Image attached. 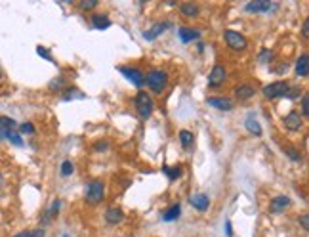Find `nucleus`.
Wrapping results in <instances>:
<instances>
[{
	"instance_id": "obj_1",
	"label": "nucleus",
	"mask_w": 309,
	"mask_h": 237,
	"mask_svg": "<svg viewBox=\"0 0 309 237\" xmlns=\"http://www.w3.org/2000/svg\"><path fill=\"white\" fill-rule=\"evenodd\" d=\"M103 197H105V184L101 180L88 182L86 187H84V201H86V205L96 207V205H99L103 201Z\"/></svg>"
},
{
	"instance_id": "obj_2",
	"label": "nucleus",
	"mask_w": 309,
	"mask_h": 237,
	"mask_svg": "<svg viewBox=\"0 0 309 237\" xmlns=\"http://www.w3.org/2000/svg\"><path fill=\"white\" fill-rule=\"evenodd\" d=\"M134 105H136L137 115H139L143 121H147L149 117L153 115V109H155V101H153V98L149 96L145 90H139V92L136 94Z\"/></svg>"
},
{
	"instance_id": "obj_3",
	"label": "nucleus",
	"mask_w": 309,
	"mask_h": 237,
	"mask_svg": "<svg viewBox=\"0 0 309 237\" xmlns=\"http://www.w3.org/2000/svg\"><path fill=\"white\" fill-rule=\"evenodd\" d=\"M145 84H147L155 94H162L168 84V73L162 69H153L145 75Z\"/></svg>"
},
{
	"instance_id": "obj_4",
	"label": "nucleus",
	"mask_w": 309,
	"mask_h": 237,
	"mask_svg": "<svg viewBox=\"0 0 309 237\" xmlns=\"http://www.w3.org/2000/svg\"><path fill=\"white\" fill-rule=\"evenodd\" d=\"M223 38H225V44H227V48L233 52H245L248 48V40L245 35H241V33H237L233 29H227V31H223Z\"/></svg>"
},
{
	"instance_id": "obj_5",
	"label": "nucleus",
	"mask_w": 309,
	"mask_h": 237,
	"mask_svg": "<svg viewBox=\"0 0 309 237\" xmlns=\"http://www.w3.org/2000/svg\"><path fill=\"white\" fill-rule=\"evenodd\" d=\"M288 88H290V82H288V80H275L271 84H265V86L261 88V94H263V98H267V100H275V98H283V96H286Z\"/></svg>"
},
{
	"instance_id": "obj_6",
	"label": "nucleus",
	"mask_w": 309,
	"mask_h": 237,
	"mask_svg": "<svg viewBox=\"0 0 309 237\" xmlns=\"http://www.w3.org/2000/svg\"><path fill=\"white\" fill-rule=\"evenodd\" d=\"M119 71L123 73L134 86L141 88L145 84V73L141 71V69H137V67H130V65H123V67H119Z\"/></svg>"
},
{
	"instance_id": "obj_7",
	"label": "nucleus",
	"mask_w": 309,
	"mask_h": 237,
	"mask_svg": "<svg viewBox=\"0 0 309 237\" xmlns=\"http://www.w3.org/2000/svg\"><path fill=\"white\" fill-rule=\"evenodd\" d=\"M225 79H227V71H225V67L220 65V63H216V65L212 67L210 75H208V86L210 88L222 86L223 82H225Z\"/></svg>"
},
{
	"instance_id": "obj_8",
	"label": "nucleus",
	"mask_w": 309,
	"mask_h": 237,
	"mask_svg": "<svg viewBox=\"0 0 309 237\" xmlns=\"http://www.w3.org/2000/svg\"><path fill=\"white\" fill-rule=\"evenodd\" d=\"M279 4L275 2H265V0H254V2H247L245 4V12L248 13H267L269 10L277 8Z\"/></svg>"
},
{
	"instance_id": "obj_9",
	"label": "nucleus",
	"mask_w": 309,
	"mask_h": 237,
	"mask_svg": "<svg viewBox=\"0 0 309 237\" xmlns=\"http://www.w3.org/2000/svg\"><path fill=\"white\" fill-rule=\"evenodd\" d=\"M283 123H285L286 130H290V132H298V130H302V126H304V117L300 115V111L294 109V111H290L285 119H283Z\"/></svg>"
},
{
	"instance_id": "obj_10",
	"label": "nucleus",
	"mask_w": 309,
	"mask_h": 237,
	"mask_svg": "<svg viewBox=\"0 0 309 237\" xmlns=\"http://www.w3.org/2000/svg\"><path fill=\"white\" fill-rule=\"evenodd\" d=\"M206 103L218 109V111H231L235 105H233V100L231 98H223V96H212V98H206Z\"/></svg>"
},
{
	"instance_id": "obj_11",
	"label": "nucleus",
	"mask_w": 309,
	"mask_h": 237,
	"mask_svg": "<svg viewBox=\"0 0 309 237\" xmlns=\"http://www.w3.org/2000/svg\"><path fill=\"white\" fill-rule=\"evenodd\" d=\"M290 197L288 195H277V197H273L271 203H269V211L273 214H281V212H285V209L290 207Z\"/></svg>"
},
{
	"instance_id": "obj_12",
	"label": "nucleus",
	"mask_w": 309,
	"mask_h": 237,
	"mask_svg": "<svg viewBox=\"0 0 309 237\" xmlns=\"http://www.w3.org/2000/svg\"><path fill=\"white\" fill-rule=\"evenodd\" d=\"M189 203H191V207L197 209L198 212H204V211H208V207H210V197H208L206 193H195V195L189 197Z\"/></svg>"
},
{
	"instance_id": "obj_13",
	"label": "nucleus",
	"mask_w": 309,
	"mask_h": 237,
	"mask_svg": "<svg viewBox=\"0 0 309 237\" xmlns=\"http://www.w3.org/2000/svg\"><path fill=\"white\" fill-rule=\"evenodd\" d=\"M178 37H180V40H182L184 44H189V42L200 38V31L193 29V27H180V29H178Z\"/></svg>"
},
{
	"instance_id": "obj_14",
	"label": "nucleus",
	"mask_w": 309,
	"mask_h": 237,
	"mask_svg": "<svg viewBox=\"0 0 309 237\" xmlns=\"http://www.w3.org/2000/svg\"><path fill=\"white\" fill-rule=\"evenodd\" d=\"M124 220V212L119 209V207H111V209H107L105 211V222L111 226H117L121 224Z\"/></svg>"
},
{
	"instance_id": "obj_15",
	"label": "nucleus",
	"mask_w": 309,
	"mask_h": 237,
	"mask_svg": "<svg viewBox=\"0 0 309 237\" xmlns=\"http://www.w3.org/2000/svg\"><path fill=\"white\" fill-rule=\"evenodd\" d=\"M254 94H256V90H254V86H252V84H239V86L235 88V98L239 101L250 100Z\"/></svg>"
},
{
	"instance_id": "obj_16",
	"label": "nucleus",
	"mask_w": 309,
	"mask_h": 237,
	"mask_svg": "<svg viewBox=\"0 0 309 237\" xmlns=\"http://www.w3.org/2000/svg\"><path fill=\"white\" fill-rule=\"evenodd\" d=\"M111 19L105 15V13H92V25L94 29H98V31H105V29H109L111 27Z\"/></svg>"
},
{
	"instance_id": "obj_17",
	"label": "nucleus",
	"mask_w": 309,
	"mask_h": 237,
	"mask_svg": "<svg viewBox=\"0 0 309 237\" xmlns=\"http://www.w3.org/2000/svg\"><path fill=\"white\" fill-rule=\"evenodd\" d=\"M180 12L187 19H193V17H198L200 10H198V4L195 2H184V4H180Z\"/></svg>"
},
{
	"instance_id": "obj_18",
	"label": "nucleus",
	"mask_w": 309,
	"mask_h": 237,
	"mask_svg": "<svg viewBox=\"0 0 309 237\" xmlns=\"http://www.w3.org/2000/svg\"><path fill=\"white\" fill-rule=\"evenodd\" d=\"M308 75H309V58L308 54H302L296 62V77L308 79Z\"/></svg>"
},
{
	"instance_id": "obj_19",
	"label": "nucleus",
	"mask_w": 309,
	"mask_h": 237,
	"mask_svg": "<svg viewBox=\"0 0 309 237\" xmlns=\"http://www.w3.org/2000/svg\"><path fill=\"white\" fill-rule=\"evenodd\" d=\"M0 140H8L13 146L23 148V138L19 136L15 130H2V128H0Z\"/></svg>"
},
{
	"instance_id": "obj_20",
	"label": "nucleus",
	"mask_w": 309,
	"mask_h": 237,
	"mask_svg": "<svg viewBox=\"0 0 309 237\" xmlns=\"http://www.w3.org/2000/svg\"><path fill=\"white\" fill-rule=\"evenodd\" d=\"M166 27H170V23H166V21H164V23H155L149 31L143 33V38H145V40H155L159 35H162V33L166 31Z\"/></svg>"
},
{
	"instance_id": "obj_21",
	"label": "nucleus",
	"mask_w": 309,
	"mask_h": 237,
	"mask_svg": "<svg viewBox=\"0 0 309 237\" xmlns=\"http://www.w3.org/2000/svg\"><path fill=\"white\" fill-rule=\"evenodd\" d=\"M180 214H182V205H180V203H174L172 207L162 214V220H164V222H174V220L180 218Z\"/></svg>"
},
{
	"instance_id": "obj_22",
	"label": "nucleus",
	"mask_w": 309,
	"mask_h": 237,
	"mask_svg": "<svg viewBox=\"0 0 309 237\" xmlns=\"http://www.w3.org/2000/svg\"><path fill=\"white\" fill-rule=\"evenodd\" d=\"M60 207H62V201L56 199L52 203V207H50L48 211L44 212V216H42V224H48L50 220L54 218V216H58V212H60Z\"/></svg>"
},
{
	"instance_id": "obj_23",
	"label": "nucleus",
	"mask_w": 309,
	"mask_h": 237,
	"mask_svg": "<svg viewBox=\"0 0 309 237\" xmlns=\"http://www.w3.org/2000/svg\"><path fill=\"white\" fill-rule=\"evenodd\" d=\"M245 126H247V130L252 134V136H256V138L261 136V126L254 117H248L247 121H245Z\"/></svg>"
},
{
	"instance_id": "obj_24",
	"label": "nucleus",
	"mask_w": 309,
	"mask_h": 237,
	"mask_svg": "<svg viewBox=\"0 0 309 237\" xmlns=\"http://www.w3.org/2000/svg\"><path fill=\"white\" fill-rule=\"evenodd\" d=\"M63 101H73V100H82L84 98V94L82 92H78V88H65L63 90Z\"/></svg>"
},
{
	"instance_id": "obj_25",
	"label": "nucleus",
	"mask_w": 309,
	"mask_h": 237,
	"mask_svg": "<svg viewBox=\"0 0 309 237\" xmlns=\"http://www.w3.org/2000/svg\"><path fill=\"white\" fill-rule=\"evenodd\" d=\"M178 136H180V144H182L184 150H189V148L193 146V132H191V130H185V128H184V130H180Z\"/></svg>"
},
{
	"instance_id": "obj_26",
	"label": "nucleus",
	"mask_w": 309,
	"mask_h": 237,
	"mask_svg": "<svg viewBox=\"0 0 309 237\" xmlns=\"http://www.w3.org/2000/svg\"><path fill=\"white\" fill-rule=\"evenodd\" d=\"M162 170H164V174L168 176V180H170V182L178 180V178L182 176V166H180V164H178V166H164Z\"/></svg>"
},
{
	"instance_id": "obj_27",
	"label": "nucleus",
	"mask_w": 309,
	"mask_h": 237,
	"mask_svg": "<svg viewBox=\"0 0 309 237\" xmlns=\"http://www.w3.org/2000/svg\"><path fill=\"white\" fill-rule=\"evenodd\" d=\"M65 84H67V80H65L63 77H58V79H54V80L50 82L48 88L52 90V92H63V90L67 88Z\"/></svg>"
},
{
	"instance_id": "obj_28",
	"label": "nucleus",
	"mask_w": 309,
	"mask_h": 237,
	"mask_svg": "<svg viewBox=\"0 0 309 237\" xmlns=\"http://www.w3.org/2000/svg\"><path fill=\"white\" fill-rule=\"evenodd\" d=\"M0 128H2V130H15V128H17V123L13 121L12 117L2 115V117H0Z\"/></svg>"
},
{
	"instance_id": "obj_29",
	"label": "nucleus",
	"mask_w": 309,
	"mask_h": 237,
	"mask_svg": "<svg viewBox=\"0 0 309 237\" xmlns=\"http://www.w3.org/2000/svg\"><path fill=\"white\" fill-rule=\"evenodd\" d=\"M302 94H304V88H300V86H290V88H288V92H286L285 98H288V100H296V98H300Z\"/></svg>"
},
{
	"instance_id": "obj_30",
	"label": "nucleus",
	"mask_w": 309,
	"mask_h": 237,
	"mask_svg": "<svg viewBox=\"0 0 309 237\" xmlns=\"http://www.w3.org/2000/svg\"><path fill=\"white\" fill-rule=\"evenodd\" d=\"M285 153L292 159V161H296V162L302 161V153H300L296 148H290V146H288V148H285Z\"/></svg>"
},
{
	"instance_id": "obj_31",
	"label": "nucleus",
	"mask_w": 309,
	"mask_h": 237,
	"mask_svg": "<svg viewBox=\"0 0 309 237\" xmlns=\"http://www.w3.org/2000/svg\"><path fill=\"white\" fill-rule=\"evenodd\" d=\"M302 117H308L309 115V96L308 92H304L302 94V113H300Z\"/></svg>"
},
{
	"instance_id": "obj_32",
	"label": "nucleus",
	"mask_w": 309,
	"mask_h": 237,
	"mask_svg": "<svg viewBox=\"0 0 309 237\" xmlns=\"http://www.w3.org/2000/svg\"><path fill=\"white\" fill-rule=\"evenodd\" d=\"M60 172H62V176H71L74 172V164L71 161H65L62 164V170Z\"/></svg>"
},
{
	"instance_id": "obj_33",
	"label": "nucleus",
	"mask_w": 309,
	"mask_h": 237,
	"mask_svg": "<svg viewBox=\"0 0 309 237\" xmlns=\"http://www.w3.org/2000/svg\"><path fill=\"white\" fill-rule=\"evenodd\" d=\"M44 230H35V232H21V234H15L13 237H44Z\"/></svg>"
},
{
	"instance_id": "obj_34",
	"label": "nucleus",
	"mask_w": 309,
	"mask_h": 237,
	"mask_svg": "<svg viewBox=\"0 0 309 237\" xmlns=\"http://www.w3.org/2000/svg\"><path fill=\"white\" fill-rule=\"evenodd\" d=\"M82 10H94V8H98L99 6V2L98 0H84V2H80L78 4Z\"/></svg>"
},
{
	"instance_id": "obj_35",
	"label": "nucleus",
	"mask_w": 309,
	"mask_h": 237,
	"mask_svg": "<svg viewBox=\"0 0 309 237\" xmlns=\"http://www.w3.org/2000/svg\"><path fill=\"white\" fill-rule=\"evenodd\" d=\"M19 132L21 134H35V125L33 123H23V125H19Z\"/></svg>"
},
{
	"instance_id": "obj_36",
	"label": "nucleus",
	"mask_w": 309,
	"mask_h": 237,
	"mask_svg": "<svg viewBox=\"0 0 309 237\" xmlns=\"http://www.w3.org/2000/svg\"><path fill=\"white\" fill-rule=\"evenodd\" d=\"M271 58H273V52L271 50H261L260 52V63H267V62H271Z\"/></svg>"
},
{
	"instance_id": "obj_37",
	"label": "nucleus",
	"mask_w": 309,
	"mask_h": 237,
	"mask_svg": "<svg viewBox=\"0 0 309 237\" xmlns=\"http://www.w3.org/2000/svg\"><path fill=\"white\" fill-rule=\"evenodd\" d=\"M37 54H38V56H42L44 60H48V62H54V58H52L50 50H46L44 46H38V48H37Z\"/></svg>"
},
{
	"instance_id": "obj_38",
	"label": "nucleus",
	"mask_w": 309,
	"mask_h": 237,
	"mask_svg": "<svg viewBox=\"0 0 309 237\" xmlns=\"http://www.w3.org/2000/svg\"><path fill=\"white\" fill-rule=\"evenodd\" d=\"M298 222H300V224H302V228L308 232V230H309V214H308V212H304V214L298 218Z\"/></svg>"
},
{
	"instance_id": "obj_39",
	"label": "nucleus",
	"mask_w": 309,
	"mask_h": 237,
	"mask_svg": "<svg viewBox=\"0 0 309 237\" xmlns=\"http://www.w3.org/2000/svg\"><path fill=\"white\" fill-rule=\"evenodd\" d=\"M107 148H109V144H107V142H98V144H94V151H98V153L107 151Z\"/></svg>"
},
{
	"instance_id": "obj_40",
	"label": "nucleus",
	"mask_w": 309,
	"mask_h": 237,
	"mask_svg": "<svg viewBox=\"0 0 309 237\" xmlns=\"http://www.w3.org/2000/svg\"><path fill=\"white\" fill-rule=\"evenodd\" d=\"M302 35H304V38L309 37V19H306L304 25H302Z\"/></svg>"
},
{
	"instance_id": "obj_41",
	"label": "nucleus",
	"mask_w": 309,
	"mask_h": 237,
	"mask_svg": "<svg viewBox=\"0 0 309 237\" xmlns=\"http://www.w3.org/2000/svg\"><path fill=\"white\" fill-rule=\"evenodd\" d=\"M225 234H227V237L233 236V228H231V222H229V220L225 222Z\"/></svg>"
},
{
	"instance_id": "obj_42",
	"label": "nucleus",
	"mask_w": 309,
	"mask_h": 237,
	"mask_svg": "<svg viewBox=\"0 0 309 237\" xmlns=\"http://www.w3.org/2000/svg\"><path fill=\"white\" fill-rule=\"evenodd\" d=\"M0 77H2V69H0Z\"/></svg>"
},
{
	"instance_id": "obj_43",
	"label": "nucleus",
	"mask_w": 309,
	"mask_h": 237,
	"mask_svg": "<svg viewBox=\"0 0 309 237\" xmlns=\"http://www.w3.org/2000/svg\"><path fill=\"white\" fill-rule=\"evenodd\" d=\"M62 237H71V236H62Z\"/></svg>"
}]
</instances>
